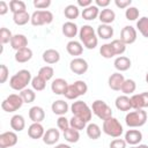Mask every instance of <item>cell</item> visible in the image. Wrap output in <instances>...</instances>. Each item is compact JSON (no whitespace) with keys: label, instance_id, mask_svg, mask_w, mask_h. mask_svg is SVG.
Masks as SVG:
<instances>
[{"label":"cell","instance_id":"obj_1","mask_svg":"<svg viewBox=\"0 0 148 148\" xmlns=\"http://www.w3.org/2000/svg\"><path fill=\"white\" fill-rule=\"evenodd\" d=\"M32 76L28 69H21L16 74H14L9 80V86L12 89L16 91H22L27 88L29 83H31Z\"/></svg>","mask_w":148,"mask_h":148},{"label":"cell","instance_id":"obj_2","mask_svg":"<svg viewBox=\"0 0 148 148\" xmlns=\"http://www.w3.org/2000/svg\"><path fill=\"white\" fill-rule=\"evenodd\" d=\"M79 36H80V40L89 50L95 49L97 46V44H98V37L96 36L94 28L91 25H89V24H84V25H82L80 28Z\"/></svg>","mask_w":148,"mask_h":148},{"label":"cell","instance_id":"obj_3","mask_svg":"<svg viewBox=\"0 0 148 148\" xmlns=\"http://www.w3.org/2000/svg\"><path fill=\"white\" fill-rule=\"evenodd\" d=\"M147 121V112L143 109L134 110L125 116V123L128 127H141Z\"/></svg>","mask_w":148,"mask_h":148},{"label":"cell","instance_id":"obj_4","mask_svg":"<svg viewBox=\"0 0 148 148\" xmlns=\"http://www.w3.org/2000/svg\"><path fill=\"white\" fill-rule=\"evenodd\" d=\"M71 111L73 116H76L81 119H83L86 123H89L92 117V111L88 106V104L83 101H75L71 105Z\"/></svg>","mask_w":148,"mask_h":148},{"label":"cell","instance_id":"obj_5","mask_svg":"<svg viewBox=\"0 0 148 148\" xmlns=\"http://www.w3.org/2000/svg\"><path fill=\"white\" fill-rule=\"evenodd\" d=\"M102 128L106 135L112 136V138H119L124 132V128H123L121 124L119 123V120L117 118H113V117L104 120Z\"/></svg>","mask_w":148,"mask_h":148},{"label":"cell","instance_id":"obj_6","mask_svg":"<svg viewBox=\"0 0 148 148\" xmlns=\"http://www.w3.org/2000/svg\"><path fill=\"white\" fill-rule=\"evenodd\" d=\"M23 99L20 94H10L1 103V109L6 112H15L23 105Z\"/></svg>","mask_w":148,"mask_h":148},{"label":"cell","instance_id":"obj_7","mask_svg":"<svg viewBox=\"0 0 148 148\" xmlns=\"http://www.w3.org/2000/svg\"><path fill=\"white\" fill-rule=\"evenodd\" d=\"M91 111H92V113L95 116H97L103 121L112 117V110H111V108L104 101H102V99H96V101L92 102Z\"/></svg>","mask_w":148,"mask_h":148},{"label":"cell","instance_id":"obj_8","mask_svg":"<svg viewBox=\"0 0 148 148\" xmlns=\"http://www.w3.org/2000/svg\"><path fill=\"white\" fill-rule=\"evenodd\" d=\"M53 21V14L50 10H35L31 14L30 23L35 27L50 24Z\"/></svg>","mask_w":148,"mask_h":148},{"label":"cell","instance_id":"obj_9","mask_svg":"<svg viewBox=\"0 0 148 148\" xmlns=\"http://www.w3.org/2000/svg\"><path fill=\"white\" fill-rule=\"evenodd\" d=\"M88 67H89V65H88L87 60L83 59V58H80V57L72 59V61L69 62V68H71V71H72L74 74H77V75L84 74V73L88 71Z\"/></svg>","mask_w":148,"mask_h":148},{"label":"cell","instance_id":"obj_10","mask_svg":"<svg viewBox=\"0 0 148 148\" xmlns=\"http://www.w3.org/2000/svg\"><path fill=\"white\" fill-rule=\"evenodd\" d=\"M131 103H132V109H134V110L148 108V91L132 95Z\"/></svg>","mask_w":148,"mask_h":148},{"label":"cell","instance_id":"obj_11","mask_svg":"<svg viewBox=\"0 0 148 148\" xmlns=\"http://www.w3.org/2000/svg\"><path fill=\"white\" fill-rule=\"evenodd\" d=\"M120 40L126 45L133 44L136 40V30L132 25H125L120 31Z\"/></svg>","mask_w":148,"mask_h":148},{"label":"cell","instance_id":"obj_12","mask_svg":"<svg viewBox=\"0 0 148 148\" xmlns=\"http://www.w3.org/2000/svg\"><path fill=\"white\" fill-rule=\"evenodd\" d=\"M17 142V135L13 131L3 132L0 134V148H9L14 147Z\"/></svg>","mask_w":148,"mask_h":148},{"label":"cell","instance_id":"obj_13","mask_svg":"<svg viewBox=\"0 0 148 148\" xmlns=\"http://www.w3.org/2000/svg\"><path fill=\"white\" fill-rule=\"evenodd\" d=\"M124 81H125L124 75H123L120 72H116V73H113V74L110 75L108 83H109V87H110L112 90L118 91V90H120V88H121Z\"/></svg>","mask_w":148,"mask_h":148},{"label":"cell","instance_id":"obj_14","mask_svg":"<svg viewBox=\"0 0 148 148\" xmlns=\"http://www.w3.org/2000/svg\"><path fill=\"white\" fill-rule=\"evenodd\" d=\"M42 139L45 145H49V146L54 145L60 139V132H59V130H56V128H49L45 131L44 136Z\"/></svg>","mask_w":148,"mask_h":148},{"label":"cell","instance_id":"obj_15","mask_svg":"<svg viewBox=\"0 0 148 148\" xmlns=\"http://www.w3.org/2000/svg\"><path fill=\"white\" fill-rule=\"evenodd\" d=\"M10 46L15 51H18L21 49L28 47V38L24 35H22V34L13 35V38L10 40Z\"/></svg>","mask_w":148,"mask_h":148},{"label":"cell","instance_id":"obj_16","mask_svg":"<svg viewBox=\"0 0 148 148\" xmlns=\"http://www.w3.org/2000/svg\"><path fill=\"white\" fill-rule=\"evenodd\" d=\"M67 87H68L67 81L65 79H61V77L54 79L51 83V89L56 95H65Z\"/></svg>","mask_w":148,"mask_h":148},{"label":"cell","instance_id":"obj_17","mask_svg":"<svg viewBox=\"0 0 148 148\" xmlns=\"http://www.w3.org/2000/svg\"><path fill=\"white\" fill-rule=\"evenodd\" d=\"M44 133H45V130L40 123H32L28 127V135L31 139H35V140L40 139L44 136Z\"/></svg>","mask_w":148,"mask_h":148},{"label":"cell","instance_id":"obj_18","mask_svg":"<svg viewBox=\"0 0 148 148\" xmlns=\"http://www.w3.org/2000/svg\"><path fill=\"white\" fill-rule=\"evenodd\" d=\"M142 140V133L139 130H128L125 133V141L131 146H136Z\"/></svg>","mask_w":148,"mask_h":148},{"label":"cell","instance_id":"obj_19","mask_svg":"<svg viewBox=\"0 0 148 148\" xmlns=\"http://www.w3.org/2000/svg\"><path fill=\"white\" fill-rule=\"evenodd\" d=\"M29 118L32 123H42L45 118V112L40 106H31L29 109Z\"/></svg>","mask_w":148,"mask_h":148},{"label":"cell","instance_id":"obj_20","mask_svg":"<svg viewBox=\"0 0 148 148\" xmlns=\"http://www.w3.org/2000/svg\"><path fill=\"white\" fill-rule=\"evenodd\" d=\"M116 108L120 111H130L132 109V103H131V97L127 95H120L116 98Z\"/></svg>","mask_w":148,"mask_h":148},{"label":"cell","instance_id":"obj_21","mask_svg":"<svg viewBox=\"0 0 148 148\" xmlns=\"http://www.w3.org/2000/svg\"><path fill=\"white\" fill-rule=\"evenodd\" d=\"M43 60L50 65L57 64L60 60V53L54 49H47L43 52Z\"/></svg>","mask_w":148,"mask_h":148},{"label":"cell","instance_id":"obj_22","mask_svg":"<svg viewBox=\"0 0 148 148\" xmlns=\"http://www.w3.org/2000/svg\"><path fill=\"white\" fill-rule=\"evenodd\" d=\"M131 59L130 58H127V57H125V56H119V57H117L116 59H114V62H113V65H114V68L118 71V72H125V71H127V69H130L131 68Z\"/></svg>","mask_w":148,"mask_h":148},{"label":"cell","instance_id":"obj_23","mask_svg":"<svg viewBox=\"0 0 148 148\" xmlns=\"http://www.w3.org/2000/svg\"><path fill=\"white\" fill-rule=\"evenodd\" d=\"M81 15H82V18L83 20H86V21H92V20H95V18L98 17V15H99V8L96 5H91V6L87 7V8H84L82 10Z\"/></svg>","mask_w":148,"mask_h":148},{"label":"cell","instance_id":"obj_24","mask_svg":"<svg viewBox=\"0 0 148 148\" xmlns=\"http://www.w3.org/2000/svg\"><path fill=\"white\" fill-rule=\"evenodd\" d=\"M66 50H67V52H68L71 56L77 58V56H81V54H82V52H83V46H82V44H81L80 42H77V40H69V42L67 43V45H66Z\"/></svg>","mask_w":148,"mask_h":148},{"label":"cell","instance_id":"obj_25","mask_svg":"<svg viewBox=\"0 0 148 148\" xmlns=\"http://www.w3.org/2000/svg\"><path fill=\"white\" fill-rule=\"evenodd\" d=\"M98 18L102 24H111L116 18V13L110 8H104L99 12Z\"/></svg>","mask_w":148,"mask_h":148},{"label":"cell","instance_id":"obj_26","mask_svg":"<svg viewBox=\"0 0 148 148\" xmlns=\"http://www.w3.org/2000/svg\"><path fill=\"white\" fill-rule=\"evenodd\" d=\"M51 109H52V112L54 114H58L59 117L65 116L66 112L68 111V104H67V102H65L62 99H58V101H54L52 103Z\"/></svg>","mask_w":148,"mask_h":148},{"label":"cell","instance_id":"obj_27","mask_svg":"<svg viewBox=\"0 0 148 148\" xmlns=\"http://www.w3.org/2000/svg\"><path fill=\"white\" fill-rule=\"evenodd\" d=\"M79 32V29H77V25L72 22V21H67L62 24V34L68 37V38H73L77 35Z\"/></svg>","mask_w":148,"mask_h":148},{"label":"cell","instance_id":"obj_28","mask_svg":"<svg viewBox=\"0 0 148 148\" xmlns=\"http://www.w3.org/2000/svg\"><path fill=\"white\" fill-rule=\"evenodd\" d=\"M113 36V28L110 24H99L97 27V37L102 39H109Z\"/></svg>","mask_w":148,"mask_h":148},{"label":"cell","instance_id":"obj_29","mask_svg":"<svg viewBox=\"0 0 148 148\" xmlns=\"http://www.w3.org/2000/svg\"><path fill=\"white\" fill-rule=\"evenodd\" d=\"M32 58V51L31 49L29 47H24V49H21L18 51H16L15 53V60L20 64H23V62H27L29 61L30 59Z\"/></svg>","mask_w":148,"mask_h":148},{"label":"cell","instance_id":"obj_30","mask_svg":"<svg viewBox=\"0 0 148 148\" xmlns=\"http://www.w3.org/2000/svg\"><path fill=\"white\" fill-rule=\"evenodd\" d=\"M10 127L15 131V132H21L24 130L25 127V120L23 118V116L21 114H14L10 118Z\"/></svg>","mask_w":148,"mask_h":148},{"label":"cell","instance_id":"obj_31","mask_svg":"<svg viewBox=\"0 0 148 148\" xmlns=\"http://www.w3.org/2000/svg\"><path fill=\"white\" fill-rule=\"evenodd\" d=\"M30 20H31V15H29V13L27 10L13 14V21L17 25H24L28 22H30Z\"/></svg>","mask_w":148,"mask_h":148},{"label":"cell","instance_id":"obj_32","mask_svg":"<svg viewBox=\"0 0 148 148\" xmlns=\"http://www.w3.org/2000/svg\"><path fill=\"white\" fill-rule=\"evenodd\" d=\"M64 14H65V16H66L69 21L73 22V20H75V18L79 17V15H80V9H79L77 5H68V6H66L65 9H64Z\"/></svg>","mask_w":148,"mask_h":148},{"label":"cell","instance_id":"obj_33","mask_svg":"<svg viewBox=\"0 0 148 148\" xmlns=\"http://www.w3.org/2000/svg\"><path fill=\"white\" fill-rule=\"evenodd\" d=\"M86 131H87V135H88L90 139H92V140H97V139H99L101 133H102L99 126H98L97 124H95V123H90V124H88L87 127H86Z\"/></svg>","mask_w":148,"mask_h":148},{"label":"cell","instance_id":"obj_34","mask_svg":"<svg viewBox=\"0 0 148 148\" xmlns=\"http://www.w3.org/2000/svg\"><path fill=\"white\" fill-rule=\"evenodd\" d=\"M64 138H65V140H66L67 142H69V143H75V142H77L79 139H80V133H79V131H76V130H74V128H72V127H69V128H67L66 131H64Z\"/></svg>","mask_w":148,"mask_h":148},{"label":"cell","instance_id":"obj_35","mask_svg":"<svg viewBox=\"0 0 148 148\" xmlns=\"http://www.w3.org/2000/svg\"><path fill=\"white\" fill-rule=\"evenodd\" d=\"M135 89H136V83L132 79H125V81L120 88V90L123 91L124 95H131L135 91Z\"/></svg>","mask_w":148,"mask_h":148},{"label":"cell","instance_id":"obj_36","mask_svg":"<svg viewBox=\"0 0 148 148\" xmlns=\"http://www.w3.org/2000/svg\"><path fill=\"white\" fill-rule=\"evenodd\" d=\"M9 10L13 14L20 13V12H24V10H27L25 2L22 1V0H12L9 2Z\"/></svg>","mask_w":148,"mask_h":148},{"label":"cell","instance_id":"obj_37","mask_svg":"<svg viewBox=\"0 0 148 148\" xmlns=\"http://www.w3.org/2000/svg\"><path fill=\"white\" fill-rule=\"evenodd\" d=\"M99 53H101V56H102L103 58H105V59H110V58H112V57L116 56L114 50H113L111 43H105V44H103V45L99 47Z\"/></svg>","mask_w":148,"mask_h":148},{"label":"cell","instance_id":"obj_38","mask_svg":"<svg viewBox=\"0 0 148 148\" xmlns=\"http://www.w3.org/2000/svg\"><path fill=\"white\" fill-rule=\"evenodd\" d=\"M136 28H138V30L140 31V34L143 37L148 38V17L147 16H143V17L138 20Z\"/></svg>","mask_w":148,"mask_h":148},{"label":"cell","instance_id":"obj_39","mask_svg":"<svg viewBox=\"0 0 148 148\" xmlns=\"http://www.w3.org/2000/svg\"><path fill=\"white\" fill-rule=\"evenodd\" d=\"M31 87H32V89L36 90V91H42V90H44L45 87H46V81H45L43 77H40L39 75H36V76H34L32 80H31Z\"/></svg>","mask_w":148,"mask_h":148},{"label":"cell","instance_id":"obj_40","mask_svg":"<svg viewBox=\"0 0 148 148\" xmlns=\"http://www.w3.org/2000/svg\"><path fill=\"white\" fill-rule=\"evenodd\" d=\"M69 126L72 128H74V130H76V131H81V130L87 127V123L83 119H81V118H79L76 116H73L69 119Z\"/></svg>","mask_w":148,"mask_h":148},{"label":"cell","instance_id":"obj_41","mask_svg":"<svg viewBox=\"0 0 148 148\" xmlns=\"http://www.w3.org/2000/svg\"><path fill=\"white\" fill-rule=\"evenodd\" d=\"M20 96L22 97L24 103H32L36 98V92L34 91V89L25 88L22 91H20Z\"/></svg>","mask_w":148,"mask_h":148},{"label":"cell","instance_id":"obj_42","mask_svg":"<svg viewBox=\"0 0 148 148\" xmlns=\"http://www.w3.org/2000/svg\"><path fill=\"white\" fill-rule=\"evenodd\" d=\"M53 74H54V69L51 67V66H43L39 68L38 71V75L40 77H43L45 81H49L53 77Z\"/></svg>","mask_w":148,"mask_h":148},{"label":"cell","instance_id":"obj_43","mask_svg":"<svg viewBox=\"0 0 148 148\" xmlns=\"http://www.w3.org/2000/svg\"><path fill=\"white\" fill-rule=\"evenodd\" d=\"M111 45H112V47L114 50L116 56H121L126 51V44L123 43L120 39H113L111 42Z\"/></svg>","mask_w":148,"mask_h":148},{"label":"cell","instance_id":"obj_44","mask_svg":"<svg viewBox=\"0 0 148 148\" xmlns=\"http://www.w3.org/2000/svg\"><path fill=\"white\" fill-rule=\"evenodd\" d=\"M13 38V35H12V31L5 27H2L0 29V43L3 45V44H7V43H10Z\"/></svg>","mask_w":148,"mask_h":148},{"label":"cell","instance_id":"obj_45","mask_svg":"<svg viewBox=\"0 0 148 148\" xmlns=\"http://www.w3.org/2000/svg\"><path fill=\"white\" fill-rule=\"evenodd\" d=\"M139 15H140V12H139V9H138L136 7H134V6H130V7L126 8V10H125V16H126V18H127L128 21H135V20L139 17Z\"/></svg>","mask_w":148,"mask_h":148},{"label":"cell","instance_id":"obj_46","mask_svg":"<svg viewBox=\"0 0 148 148\" xmlns=\"http://www.w3.org/2000/svg\"><path fill=\"white\" fill-rule=\"evenodd\" d=\"M67 99H76L79 96H81L80 95V92L77 91V89L75 88V86L72 83V84H68V87H67V89H66V92H65V95H64Z\"/></svg>","mask_w":148,"mask_h":148},{"label":"cell","instance_id":"obj_47","mask_svg":"<svg viewBox=\"0 0 148 148\" xmlns=\"http://www.w3.org/2000/svg\"><path fill=\"white\" fill-rule=\"evenodd\" d=\"M57 126H58V128L61 130L62 132L66 131L67 128L71 127V126H69V119H67L65 116H60V117L58 118V120H57Z\"/></svg>","mask_w":148,"mask_h":148},{"label":"cell","instance_id":"obj_48","mask_svg":"<svg viewBox=\"0 0 148 148\" xmlns=\"http://www.w3.org/2000/svg\"><path fill=\"white\" fill-rule=\"evenodd\" d=\"M34 6L39 10H46L51 6V0H34Z\"/></svg>","mask_w":148,"mask_h":148},{"label":"cell","instance_id":"obj_49","mask_svg":"<svg viewBox=\"0 0 148 148\" xmlns=\"http://www.w3.org/2000/svg\"><path fill=\"white\" fill-rule=\"evenodd\" d=\"M73 84L75 86V88L77 89V91L80 92L81 96L84 95V94L88 91V86H87V83H86L84 81H82V80H77V81H75Z\"/></svg>","mask_w":148,"mask_h":148},{"label":"cell","instance_id":"obj_50","mask_svg":"<svg viewBox=\"0 0 148 148\" xmlns=\"http://www.w3.org/2000/svg\"><path fill=\"white\" fill-rule=\"evenodd\" d=\"M8 74H9V69L6 65L1 64L0 65V83H5L8 79Z\"/></svg>","mask_w":148,"mask_h":148},{"label":"cell","instance_id":"obj_51","mask_svg":"<svg viewBox=\"0 0 148 148\" xmlns=\"http://www.w3.org/2000/svg\"><path fill=\"white\" fill-rule=\"evenodd\" d=\"M126 145L125 139H114L110 142V148H126Z\"/></svg>","mask_w":148,"mask_h":148},{"label":"cell","instance_id":"obj_52","mask_svg":"<svg viewBox=\"0 0 148 148\" xmlns=\"http://www.w3.org/2000/svg\"><path fill=\"white\" fill-rule=\"evenodd\" d=\"M132 3V0H114V5L118 8H128Z\"/></svg>","mask_w":148,"mask_h":148},{"label":"cell","instance_id":"obj_53","mask_svg":"<svg viewBox=\"0 0 148 148\" xmlns=\"http://www.w3.org/2000/svg\"><path fill=\"white\" fill-rule=\"evenodd\" d=\"M95 5L104 9V8H108V6L110 5V0H95Z\"/></svg>","mask_w":148,"mask_h":148},{"label":"cell","instance_id":"obj_54","mask_svg":"<svg viewBox=\"0 0 148 148\" xmlns=\"http://www.w3.org/2000/svg\"><path fill=\"white\" fill-rule=\"evenodd\" d=\"M9 9V6L6 3V1H0V15H5Z\"/></svg>","mask_w":148,"mask_h":148},{"label":"cell","instance_id":"obj_55","mask_svg":"<svg viewBox=\"0 0 148 148\" xmlns=\"http://www.w3.org/2000/svg\"><path fill=\"white\" fill-rule=\"evenodd\" d=\"M92 5V1L91 0H77V7L80 6V7H83V9L84 8H87V7H89V6H91Z\"/></svg>","mask_w":148,"mask_h":148},{"label":"cell","instance_id":"obj_56","mask_svg":"<svg viewBox=\"0 0 148 148\" xmlns=\"http://www.w3.org/2000/svg\"><path fill=\"white\" fill-rule=\"evenodd\" d=\"M54 148H72L69 145H66V143H59V145H57Z\"/></svg>","mask_w":148,"mask_h":148},{"label":"cell","instance_id":"obj_57","mask_svg":"<svg viewBox=\"0 0 148 148\" xmlns=\"http://www.w3.org/2000/svg\"><path fill=\"white\" fill-rule=\"evenodd\" d=\"M138 148H148V146L147 145H139Z\"/></svg>","mask_w":148,"mask_h":148},{"label":"cell","instance_id":"obj_58","mask_svg":"<svg viewBox=\"0 0 148 148\" xmlns=\"http://www.w3.org/2000/svg\"><path fill=\"white\" fill-rule=\"evenodd\" d=\"M146 82H147V83H148V73H147V74H146Z\"/></svg>","mask_w":148,"mask_h":148},{"label":"cell","instance_id":"obj_59","mask_svg":"<svg viewBox=\"0 0 148 148\" xmlns=\"http://www.w3.org/2000/svg\"><path fill=\"white\" fill-rule=\"evenodd\" d=\"M130 148H138V146H131Z\"/></svg>","mask_w":148,"mask_h":148}]
</instances>
